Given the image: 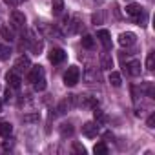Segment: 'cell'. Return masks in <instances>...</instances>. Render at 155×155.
Wrapping results in <instances>:
<instances>
[{
	"label": "cell",
	"mask_w": 155,
	"mask_h": 155,
	"mask_svg": "<svg viewBox=\"0 0 155 155\" xmlns=\"http://www.w3.org/2000/svg\"><path fill=\"white\" fill-rule=\"evenodd\" d=\"M79 81H81V69L77 68V66H69L68 71L64 73V84L71 88V86H75Z\"/></svg>",
	"instance_id": "cell-1"
},
{
	"label": "cell",
	"mask_w": 155,
	"mask_h": 155,
	"mask_svg": "<svg viewBox=\"0 0 155 155\" xmlns=\"http://www.w3.org/2000/svg\"><path fill=\"white\" fill-rule=\"evenodd\" d=\"M137 42V35L135 33H131V31H126V33H120L119 35V44L120 46H133Z\"/></svg>",
	"instance_id": "cell-2"
},
{
	"label": "cell",
	"mask_w": 155,
	"mask_h": 155,
	"mask_svg": "<svg viewBox=\"0 0 155 155\" xmlns=\"http://www.w3.org/2000/svg\"><path fill=\"white\" fill-rule=\"evenodd\" d=\"M66 60V53H64V49H60V48H53L51 51H49V62L51 64H60V62H64Z\"/></svg>",
	"instance_id": "cell-3"
},
{
	"label": "cell",
	"mask_w": 155,
	"mask_h": 155,
	"mask_svg": "<svg viewBox=\"0 0 155 155\" xmlns=\"http://www.w3.org/2000/svg\"><path fill=\"white\" fill-rule=\"evenodd\" d=\"M82 133H84L88 139L97 137V133H99V124H95V122H86V124L82 126Z\"/></svg>",
	"instance_id": "cell-4"
},
{
	"label": "cell",
	"mask_w": 155,
	"mask_h": 155,
	"mask_svg": "<svg viewBox=\"0 0 155 155\" xmlns=\"http://www.w3.org/2000/svg\"><path fill=\"white\" fill-rule=\"evenodd\" d=\"M11 24L15 26V28H24L26 26V15L24 13H20V11H13L11 13Z\"/></svg>",
	"instance_id": "cell-5"
},
{
	"label": "cell",
	"mask_w": 155,
	"mask_h": 155,
	"mask_svg": "<svg viewBox=\"0 0 155 155\" xmlns=\"http://www.w3.org/2000/svg\"><path fill=\"white\" fill-rule=\"evenodd\" d=\"M28 48H29L35 55H40V51H42V42H40L38 38H35V37H33V33H29V38H28Z\"/></svg>",
	"instance_id": "cell-6"
},
{
	"label": "cell",
	"mask_w": 155,
	"mask_h": 155,
	"mask_svg": "<svg viewBox=\"0 0 155 155\" xmlns=\"http://www.w3.org/2000/svg\"><path fill=\"white\" fill-rule=\"evenodd\" d=\"M6 81H8V84H9L11 88H15V90L20 88V82H22L17 71H8V73H6Z\"/></svg>",
	"instance_id": "cell-7"
},
{
	"label": "cell",
	"mask_w": 155,
	"mask_h": 155,
	"mask_svg": "<svg viewBox=\"0 0 155 155\" xmlns=\"http://www.w3.org/2000/svg\"><path fill=\"white\" fill-rule=\"evenodd\" d=\"M97 38H101L104 49H110L111 48V37H110V31L108 29H99L97 31Z\"/></svg>",
	"instance_id": "cell-8"
},
{
	"label": "cell",
	"mask_w": 155,
	"mask_h": 155,
	"mask_svg": "<svg viewBox=\"0 0 155 155\" xmlns=\"http://www.w3.org/2000/svg\"><path fill=\"white\" fill-rule=\"evenodd\" d=\"M81 106H82V108H88V110H95V108L99 106V101H97V97L84 95V97L81 99Z\"/></svg>",
	"instance_id": "cell-9"
},
{
	"label": "cell",
	"mask_w": 155,
	"mask_h": 155,
	"mask_svg": "<svg viewBox=\"0 0 155 155\" xmlns=\"http://www.w3.org/2000/svg\"><path fill=\"white\" fill-rule=\"evenodd\" d=\"M29 68H31V62H29L28 57H20V58H17V62H15V71H17V73H20V71H28Z\"/></svg>",
	"instance_id": "cell-10"
},
{
	"label": "cell",
	"mask_w": 155,
	"mask_h": 155,
	"mask_svg": "<svg viewBox=\"0 0 155 155\" xmlns=\"http://www.w3.org/2000/svg\"><path fill=\"white\" fill-rule=\"evenodd\" d=\"M40 77H44V68H42V66H33V68H31V71H29V75H28L29 82L38 81Z\"/></svg>",
	"instance_id": "cell-11"
},
{
	"label": "cell",
	"mask_w": 155,
	"mask_h": 155,
	"mask_svg": "<svg viewBox=\"0 0 155 155\" xmlns=\"http://www.w3.org/2000/svg\"><path fill=\"white\" fill-rule=\"evenodd\" d=\"M126 69H128V73H130L131 77H139V75H140V62H139V60H130V62L126 64Z\"/></svg>",
	"instance_id": "cell-12"
},
{
	"label": "cell",
	"mask_w": 155,
	"mask_h": 155,
	"mask_svg": "<svg viewBox=\"0 0 155 155\" xmlns=\"http://www.w3.org/2000/svg\"><path fill=\"white\" fill-rule=\"evenodd\" d=\"M51 11H53V15H62V11H64V0H51Z\"/></svg>",
	"instance_id": "cell-13"
},
{
	"label": "cell",
	"mask_w": 155,
	"mask_h": 155,
	"mask_svg": "<svg viewBox=\"0 0 155 155\" xmlns=\"http://www.w3.org/2000/svg\"><path fill=\"white\" fill-rule=\"evenodd\" d=\"M101 66H102V69H111L113 68V58H111L110 53H104L101 57Z\"/></svg>",
	"instance_id": "cell-14"
},
{
	"label": "cell",
	"mask_w": 155,
	"mask_h": 155,
	"mask_svg": "<svg viewBox=\"0 0 155 155\" xmlns=\"http://www.w3.org/2000/svg\"><path fill=\"white\" fill-rule=\"evenodd\" d=\"M0 35H2V38H4L6 42H13V40H15V33H13L8 26H4L2 29H0Z\"/></svg>",
	"instance_id": "cell-15"
},
{
	"label": "cell",
	"mask_w": 155,
	"mask_h": 155,
	"mask_svg": "<svg viewBox=\"0 0 155 155\" xmlns=\"http://www.w3.org/2000/svg\"><path fill=\"white\" fill-rule=\"evenodd\" d=\"M110 84H111V86H115V88H119V86L122 84L120 73H117V71H111V73H110Z\"/></svg>",
	"instance_id": "cell-16"
},
{
	"label": "cell",
	"mask_w": 155,
	"mask_h": 155,
	"mask_svg": "<svg viewBox=\"0 0 155 155\" xmlns=\"http://www.w3.org/2000/svg\"><path fill=\"white\" fill-rule=\"evenodd\" d=\"M11 131H13V126L9 122H2V124H0V135H2L4 139H8L11 135Z\"/></svg>",
	"instance_id": "cell-17"
},
{
	"label": "cell",
	"mask_w": 155,
	"mask_h": 155,
	"mask_svg": "<svg viewBox=\"0 0 155 155\" xmlns=\"http://www.w3.org/2000/svg\"><path fill=\"white\" fill-rule=\"evenodd\" d=\"M68 26H69V33H77V31L82 28V24H81V18H79V17H73L71 24H68Z\"/></svg>",
	"instance_id": "cell-18"
},
{
	"label": "cell",
	"mask_w": 155,
	"mask_h": 155,
	"mask_svg": "<svg viewBox=\"0 0 155 155\" xmlns=\"http://www.w3.org/2000/svg\"><path fill=\"white\" fill-rule=\"evenodd\" d=\"M140 11H142V8H140L139 4H130V6H126V13H128V15H131V17L139 15Z\"/></svg>",
	"instance_id": "cell-19"
},
{
	"label": "cell",
	"mask_w": 155,
	"mask_h": 155,
	"mask_svg": "<svg viewBox=\"0 0 155 155\" xmlns=\"http://www.w3.org/2000/svg\"><path fill=\"white\" fill-rule=\"evenodd\" d=\"M93 151H95V155H106L108 153V146L104 142H97L95 148H93Z\"/></svg>",
	"instance_id": "cell-20"
},
{
	"label": "cell",
	"mask_w": 155,
	"mask_h": 155,
	"mask_svg": "<svg viewBox=\"0 0 155 155\" xmlns=\"http://www.w3.org/2000/svg\"><path fill=\"white\" fill-rule=\"evenodd\" d=\"M11 57V48L9 46H0V60H8Z\"/></svg>",
	"instance_id": "cell-21"
},
{
	"label": "cell",
	"mask_w": 155,
	"mask_h": 155,
	"mask_svg": "<svg viewBox=\"0 0 155 155\" xmlns=\"http://www.w3.org/2000/svg\"><path fill=\"white\" fill-rule=\"evenodd\" d=\"M93 44H95V42H93V37H91V35H84V37H82V46H84L86 49H93Z\"/></svg>",
	"instance_id": "cell-22"
},
{
	"label": "cell",
	"mask_w": 155,
	"mask_h": 155,
	"mask_svg": "<svg viewBox=\"0 0 155 155\" xmlns=\"http://www.w3.org/2000/svg\"><path fill=\"white\" fill-rule=\"evenodd\" d=\"M60 133H62V137H68V135H71V133H73V126H71L69 122H64V124L60 126Z\"/></svg>",
	"instance_id": "cell-23"
},
{
	"label": "cell",
	"mask_w": 155,
	"mask_h": 155,
	"mask_svg": "<svg viewBox=\"0 0 155 155\" xmlns=\"http://www.w3.org/2000/svg\"><path fill=\"white\" fill-rule=\"evenodd\" d=\"M33 88H35L37 91H44V90H46V81H44V77H40L38 81L33 82Z\"/></svg>",
	"instance_id": "cell-24"
},
{
	"label": "cell",
	"mask_w": 155,
	"mask_h": 155,
	"mask_svg": "<svg viewBox=\"0 0 155 155\" xmlns=\"http://www.w3.org/2000/svg\"><path fill=\"white\" fill-rule=\"evenodd\" d=\"M153 66H155V53H153V51H150V53H148V58H146V68L151 71V69H153Z\"/></svg>",
	"instance_id": "cell-25"
},
{
	"label": "cell",
	"mask_w": 155,
	"mask_h": 155,
	"mask_svg": "<svg viewBox=\"0 0 155 155\" xmlns=\"http://www.w3.org/2000/svg\"><path fill=\"white\" fill-rule=\"evenodd\" d=\"M93 115H95V120H97V122H106V115H104V111H101V110H99V106L95 108Z\"/></svg>",
	"instance_id": "cell-26"
},
{
	"label": "cell",
	"mask_w": 155,
	"mask_h": 155,
	"mask_svg": "<svg viewBox=\"0 0 155 155\" xmlns=\"http://www.w3.org/2000/svg\"><path fill=\"white\" fill-rule=\"evenodd\" d=\"M137 17V24L139 26H146V20H148V15L144 13V11H140L139 15H135Z\"/></svg>",
	"instance_id": "cell-27"
},
{
	"label": "cell",
	"mask_w": 155,
	"mask_h": 155,
	"mask_svg": "<svg viewBox=\"0 0 155 155\" xmlns=\"http://www.w3.org/2000/svg\"><path fill=\"white\" fill-rule=\"evenodd\" d=\"M73 151H77V153H81V155H84L86 153V148L81 144V142H73Z\"/></svg>",
	"instance_id": "cell-28"
},
{
	"label": "cell",
	"mask_w": 155,
	"mask_h": 155,
	"mask_svg": "<svg viewBox=\"0 0 155 155\" xmlns=\"http://www.w3.org/2000/svg\"><path fill=\"white\" fill-rule=\"evenodd\" d=\"M38 119H40V117H38V113H33V115H24V122H28V124H29V122H38Z\"/></svg>",
	"instance_id": "cell-29"
},
{
	"label": "cell",
	"mask_w": 155,
	"mask_h": 155,
	"mask_svg": "<svg viewBox=\"0 0 155 155\" xmlns=\"http://www.w3.org/2000/svg\"><path fill=\"white\" fill-rule=\"evenodd\" d=\"M146 124H148V128H155V113H151V115L148 117Z\"/></svg>",
	"instance_id": "cell-30"
},
{
	"label": "cell",
	"mask_w": 155,
	"mask_h": 155,
	"mask_svg": "<svg viewBox=\"0 0 155 155\" xmlns=\"http://www.w3.org/2000/svg\"><path fill=\"white\" fill-rule=\"evenodd\" d=\"M91 22H93L95 26L101 24V22H102V15H101V13H99V15H93V17H91Z\"/></svg>",
	"instance_id": "cell-31"
},
{
	"label": "cell",
	"mask_w": 155,
	"mask_h": 155,
	"mask_svg": "<svg viewBox=\"0 0 155 155\" xmlns=\"http://www.w3.org/2000/svg\"><path fill=\"white\" fill-rule=\"evenodd\" d=\"M4 2H6L8 6H11V8H15V6H18V0H4Z\"/></svg>",
	"instance_id": "cell-32"
},
{
	"label": "cell",
	"mask_w": 155,
	"mask_h": 155,
	"mask_svg": "<svg viewBox=\"0 0 155 155\" xmlns=\"http://www.w3.org/2000/svg\"><path fill=\"white\" fill-rule=\"evenodd\" d=\"M110 139L113 140V133H111V131H106V133H104V140H110Z\"/></svg>",
	"instance_id": "cell-33"
},
{
	"label": "cell",
	"mask_w": 155,
	"mask_h": 155,
	"mask_svg": "<svg viewBox=\"0 0 155 155\" xmlns=\"http://www.w3.org/2000/svg\"><path fill=\"white\" fill-rule=\"evenodd\" d=\"M0 111H2V102H0Z\"/></svg>",
	"instance_id": "cell-34"
}]
</instances>
